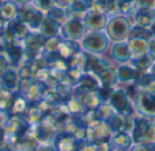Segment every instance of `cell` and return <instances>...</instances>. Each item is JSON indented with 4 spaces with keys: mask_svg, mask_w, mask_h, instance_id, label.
<instances>
[{
    "mask_svg": "<svg viewBox=\"0 0 155 151\" xmlns=\"http://www.w3.org/2000/svg\"><path fill=\"white\" fill-rule=\"evenodd\" d=\"M115 146L117 149L126 151L132 146V139L124 131H118L115 137Z\"/></svg>",
    "mask_w": 155,
    "mask_h": 151,
    "instance_id": "277c9868",
    "label": "cell"
},
{
    "mask_svg": "<svg viewBox=\"0 0 155 151\" xmlns=\"http://www.w3.org/2000/svg\"><path fill=\"white\" fill-rule=\"evenodd\" d=\"M113 54L115 59L120 61H128L133 58V54L127 43V41L114 43L113 46Z\"/></svg>",
    "mask_w": 155,
    "mask_h": 151,
    "instance_id": "3957f363",
    "label": "cell"
},
{
    "mask_svg": "<svg viewBox=\"0 0 155 151\" xmlns=\"http://www.w3.org/2000/svg\"><path fill=\"white\" fill-rule=\"evenodd\" d=\"M134 25L150 29L155 23V8L149 10H136L134 14Z\"/></svg>",
    "mask_w": 155,
    "mask_h": 151,
    "instance_id": "7a4b0ae2",
    "label": "cell"
},
{
    "mask_svg": "<svg viewBox=\"0 0 155 151\" xmlns=\"http://www.w3.org/2000/svg\"><path fill=\"white\" fill-rule=\"evenodd\" d=\"M147 53L152 59H155V37H152L148 41V53Z\"/></svg>",
    "mask_w": 155,
    "mask_h": 151,
    "instance_id": "8992f818",
    "label": "cell"
},
{
    "mask_svg": "<svg viewBox=\"0 0 155 151\" xmlns=\"http://www.w3.org/2000/svg\"><path fill=\"white\" fill-rule=\"evenodd\" d=\"M134 26L133 17L124 14H116L109 17L105 30L107 37L114 43L127 41L132 27Z\"/></svg>",
    "mask_w": 155,
    "mask_h": 151,
    "instance_id": "6da1fadb",
    "label": "cell"
},
{
    "mask_svg": "<svg viewBox=\"0 0 155 151\" xmlns=\"http://www.w3.org/2000/svg\"><path fill=\"white\" fill-rule=\"evenodd\" d=\"M150 31H151V33H152V34H153V37H155V23L151 26Z\"/></svg>",
    "mask_w": 155,
    "mask_h": 151,
    "instance_id": "52a82bcc",
    "label": "cell"
},
{
    "mask_svg": "<svg viewBox=\"0 0 155 151\" xmlns=\"http://www.w3.org/2000/svg\"><path fill=\"white\" fill-rule=\"evenodd\" d=\"M137 10H149L155 8V0H134Z\"/></svg>",
    "mask_w": 155,
    "mask_h": 151,
    "instance_id": "5b68a950",
    "label": "cell"
}]
</instances>
